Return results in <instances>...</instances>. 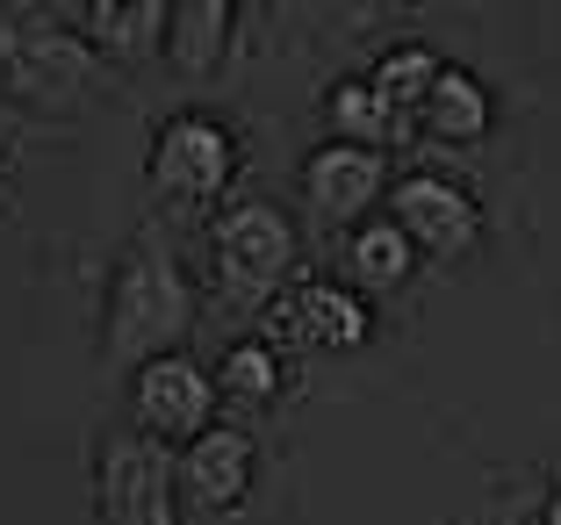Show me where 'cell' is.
I'll use <instances>...</instances> for the list:
<instances>
[{
  "label": "cell",
  "instance_id": "obj_11",
  "mask_svg": "<svg viewBox=\"0 0 561 525\" xmlns=\"http://www.w3.org/2000/svg\"><path fill=\"white\" fill-rule=\"evenodd\" d=\"M72 30L108 72H145L165 50V0H87L72 8Z\"/></svg>",
  "mask_w": 561,
  "mask_h": 525
},
{
  "label": "cell",
  "instance_id": "obj_6",
  "mask_svg": "<svg viewBox=\"0 0 561 525\" xmlns=\"http://www.w3.org/2000/svg\"><path fill=\"white\" fill-rule=\"evenodd\" d=\"M94 518L101 525H181L173 446L145 432H108L94 454Z\"/></svg>",
  "mask_w": 561,
  "mask_h": 525
},
{
  "label": "cell",
  "instance_id": "obj_3",
  "mask_svg": "<svg viewBox=\"0 0 561 525\" xmlns=\"http://www.w3.org/2000/svg\"><path fill=\"white\" fill-rule=\"evenodd\" d=\"M302 266V230L296 216L266 195H238L209 216V281L231 310H274L280 281H296Z\"/></svg>",
  "mask_w": 561,
  "mask_h": 525
},
{
  "label": "cell",
  "instance_id": "obj_9",
  "mask_svg": "<svg viewBox=\"0 0 561 525\" xmlns=\"http://www.w3.org/2000/svg\"><path fill=\"white\" fill-rule=\"evenodd\" d=\"M296 187H302V209H310L324 230H353V224H367V216H381V202H389L397 181H389V151L324 137V145L302 159Z\"/></svg>",
  "mask_w": 561,
  "mask_h": 525
},
{
  "label": "cell",
  "instance_id": "obj_16",
  "mask_svg": "<svg viewBox=\"0 0 561 525\" xmlns=\"http://www.w3.org/2000/svg\"><path fill=\"white\" fill-rule=\"evenodd\" d=\"M324 115H331V137L339 145H367V151H389V145H403V137H417L411 130V115H397L389 101L367 87V72L360 80H339L324 94Z\"/></svg>",
  "mask_w": 561,
  "mask_h": 525
},
{
  "label": "cell",
  "instance_id": "obj_15",
  "mask_svg": "<svg viewBox=\"0 0 561 525\" xmlns=\"http://www.w3.org/2000/svg\"><path fill=\"white\" fill-rule=\"evenodd\" d=\"M411 274H417V246L389 216H367V224L346 230V288H360V296H397V288H411Z\"/></svg>",
  "mask_w": 561,
  "mask_h": 525
},
{
  "label": "cell",
  "instance_id": "obj_1",
  "mask_svg": "<svg viewBox=\"0 0 561 525\" xmlns=\"http://www.w3.org/2000/svg\"><path fill=\"white\" fill-rule=\"evenodd\" d=\"M202 303L195 281H187L181 252L159 224H145L123 246L116 274H108V310H101V361L108 367H145L159 353H187V331H195Z\"/></svg>",
  "mask_w": 561,
  "mask_h": 525
},
{
  "label": "cell",
  "instance_id": "obj_5",
  "mask_svg": "<svg viewBox=\"0 0 561 525\" xmlns=\"http://www.w3.org/2000/svg\"><path fill=\"white\" fill-rule=\"evenodd\" d=\"M266 339L296 361V353H317V361H346V353H367L375 345V303L346 281L302 274L296 288H280L274 310H266Z\"/></svg>",
  "mask_w": 561,
  "mask_h": 525
},
{
  "label": "cell",
  "instance_id": "obj_13",
  "mask_svg": "<svg viewBox=\"0 0 561 525\" xmlns=\"http://www.w3.org/2000/svg\"><path fill=\"white\" fill-rule=\"evenodd\" d=\"M411 130L432 137V145H482V137L496 130V94L468 66H446L439 80H432V94L417 101Z\"/></svg>",
  "mask_w": 561,
  "mask_h": 525
},
{
  "label": "cell",
  "instance_id": "obj_19",
  "mask_svg": "<svg viewBox=\"0 0 561 525\" xmlns=\"http://www.w3.org/2000/svg\"><path fill=\"white\" fill-rule=\"evenodd\" d=\"M0 216H8V166H0Z\"/></svg>",
  "mask_w": 561,
  "mask_h": 525
},
{
  "label": "cell",
  "instance_id": "obj_14",
  "mask_svg": "<svg viewBox=\"0 0 561 525\" xmlns=\"http://www.w3.org/2000/svg\"><path fill=\"white\" fill-rule=\"evenodd\" d=\"M216 396L224 403H238V411H274L280 396H288V353H280L266 331H252V339H231L224 353H216Z\"/></svg>",
  "mask_w": 561,
  "mask_h": 525
},
{
  "label": "cell",
  "instance_id": "obj_18",
  "mask_svg": "<svg viewBox=\"0 0 561 525\" xmlns=\"http://www.w3.org/2000/svg\"><path fill=\"white\" fill-rule=\"evenodd\" d=\"M540 525H561V490L547 497V511H540Z\"/></svg>",
  "mask_w": 561,
  "mask_h": 525
},
{
  "label": "cell",
  "instance_id": "obj_17",
  "mask_svg": "<svg viewBox=\"0 0 561 525\" xmlns=\"http://www.w3.org/2000/svg\"><path fill=\"white\" fill-rule=\"evenodd\" d=\"M439 72H446V58L432 44H389L375 58V72H367V87H375V94L389 101L397 115H417V101L432 94V80H439Z\"/></svg>",
  "mask_w": 561,
  "mask_h": 525
},
{
  "label": "cell",
  "instance_id": "obj_7",
  "mask_svg": "<svg viewBox=\"0 0 561 525\" xmlns=\"http://www.w3.org/2000/svg\"><path fill=\"white\" fill-rule=\"evenodd\" d=\"M123 403H130V432H145V440L181 454L195 432L216 425V403H224V396H216V375L195 353H159V361H145L130 375Z\"/></svg>",
  "mask_w": 561,
  "mask_h": 525
},
{
  "label": "cell",
  "instance_id": "obj_4",
  "mask_svg": "<svg viewBox=\"0 0 561 525\" xmlns=\"http://www.w3.org/2000/svg\"><path fill=\"white\" fill-rule=\"evenodd\" d=\"M238 181V137L224 115H202V109H181L165 115L145 145V187L165 202L173 216H216L224 195Z\"/></svg>",
  "mask_w": 561,
  "mask_h": 525
},
{
  "label": "cell",
  "instance_id": "obj_8",
  "mask_svg": "<svg viewBox=\"0 0 561 525\" xmlns=\"http://www.w3.org/2000/svg\"><path fill=\"white\" fill-rule=\"evenodd\" d=\"M381 216L417 246V260H468L482 246V230H490L476 187L454 181V173H403L389 187V202H381Z\"/></svg>",
  "mask_w": 561,
  "mask_h": 525
},
{
  "label": "cell",
  "instance_id": "obj_10",
  "mask_svg": "<svg viewBox=\"0 0 561 525\" xmlns=\"http://www.w3.org/2000/svg\"><path fill=\"white\" fill-rule=\"evenodd\" d=\"M173 476H181V504L195 511H238L252 497V482H260V446H252L245 425H224L216 418L209 432H195V440L173 454Z\"/></svg>",
  "mask_w": 561,
  "mask_h": 525
},
{
  "label": "cell",
  "instance_id": "obj_2",
  "mask_svg": "<svg viewBox=\"0 0 561 525\" xmlns=\"http://www.w3.org/2000/svg\"><path fill=\"white\" fill-rule=\"evenodd\" d=\"M108 87H116V72L87 50V36L72 22L44 15V8L0 15V109L8 115H22V123H80Z\"/></svg>",
  "mask_w": 561,
  "mask_h": 525
},
{
  "label": "cell",
  "instance_id": "obj_12",
  "mask_svg": "<svg viewBox=\"0 0 561 525\" xmlns=\"http://www.w3.org/2000/svg\"><path fill=\"white\" fill-rule=\"evenodd\" d=\"M231 22L238 8L231 0H173L165 8V66H173V80H216L224 72V50H231Z\"/></svg>",
  "mask_w": 561,
  "mask_h": 525
}]
</instances>
